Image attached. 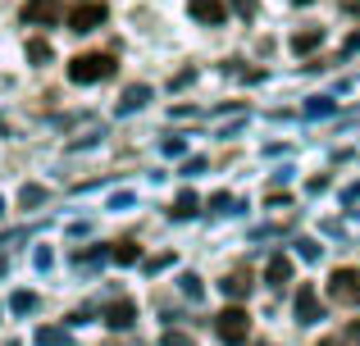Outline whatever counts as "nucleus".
<instances>
[{"label":"nucleus","mask_w":360,"mask_h":346,"mask_svg":"<svg viewBox=\"0 0 360 346\" xmlns=\"http://www.w3.org/2000/svg\"><path fill=\"white\" fill-rule=\"evenodd\" d=\"M115 55L105 51H91V55H78V60H69V82H78V87H91V82H105L115 78Z\"/></svg>","instance_id":"1"},{"label":"nucleus","mask_w":360,"mask_h":346,"mask_svg":"<svg viewBox=\"0 0 360 346\" xmlns=\"http://www.w3.org/2000/svg\"><path fill=\"white\" fill-rule=\"evenodd\" d=\"M214 333H219L224 346H246V338H251V319H246L242 305H229V310L214 314Z\"/></svg>","instance_id":"2"},{"label":"nucleus","mask_w":360,"mask_h":346,"mask_svg":"<svg viewBox=\"0 0 360 346\" xmlns=\"http://www.w3.org/2000/svg\"><path fill=\"white\" fill-rule=\"evenodd\" d=\"M105 18H110V5H105V0H82V5L69 9V32H96Z\"/></svg>","instance_id":"3"},{"label":"nucleus","mask_w":360,"mask_h":346,"mask_svg":"<svg viewBox=\"0 0 360 346\" xmlns=\"http://www.w3.org/2000/svg\"><path fill=\"white\" fill-rule=\"evenodd\" d=\"M328 296L338 305H360V269H333L328 274Z\"/></svg>","instance_id":"4"},{"label":"nucleus","mask_w":360,"mask_h":346,"mask_svg":"<svg viewBox=\"0 0 360 346\" xmlns=\"http://www.w3.org/2000/svg\"><path fill=\"white\" fill-rule=\"evenodd\" d=\"M292 310H297V324H301V328H310V324L324 319V310H319V292H315L310 283L297 287V301H292Z\"/></svg>","instance_id":"5"},{"label":"nucleus","mask_w":360,"mask_h":346,"mask_svg":"<svg viewBox=\"0 0 360 346\" xmlns=\"http://www.w3.org/2000/svg\"><path fill=\"white\" fill-rule=\"evenodd\" d=\"M60 18H64L60 0H27L23 5V23H32V27H51V23H60Z\"/></svg>","instance_id":"6"},{"label":"nucleus","mask_w":360,"mask_h":346,"mask_svg":"<svg viewBox=\"0 0 360 346\" xmlns=\"http://www.w3.org/2000/svg\"><path fill=\"white\" fill-rule=\"evenodd\" d=\"M187 14L205 27H219L224 18H229V5H224V0H187Z\"/></svg>","instance_id":"7"},{"label":"nucleus","mask_w":360,"mask_h":346,"mask_svg":"<svg viewBox=\"0 0 360 346\" xmlns=\"http://www.w3.org/2000/svg\"><path fill=\"white\" fill-rule=\"evenodd\" d=\"M251 287H255L251 269H233V274H229V278L219 283V292L229 296V301H246V296H251Z\"/></svg>","instance_id":"8"},{"label":"nucleus","mask_w":360,"mask_h":346,"mask_svg":"<svg viewBox=\"0 0 360 346\" xmlns=\"http://www.w3.org/2000/svg\"><path fill=\"white\" fill-rule=\"evenodd\" d=\"M264 283H269L274 292H283V287L292 283V260L283 255V251H278V255H269V265H264Z\"/></svg>","instance_id":"9"},{"label":"nucleus","mask_w":360,"mask_h":346,"mask_svg":"<svg viewBox=\"0 0 360 346\" xmlns=\"http://www.w3.org/2000/svg\"><path fill=\"white\" fill-rule=\"evenodd\" d=\"M132 319H137V305L123 296V301H115V305H105V324L110 328H132Z\"/></svg>","instance_id":"10"},{"label":"nucleus","mask_w":360,"mask_h":346,"mask_svg":"<svg viewBox=\"0 0 360 346\" xmlns=\"http://www.w3.org/2000/svg\"><path fill=\"white\" fill-rule=\"evenodd\" d=\"M146 100H150V87H141V82H137V87H128L119 96V114H132V109H141Z\"/></svg>","instance_id":"11"},{"label":"nucleus","mask_w":360,"mask_h":346,"mask_svg":"<svg viewBox=\"0 0 360 346\" xmlns=\"http://www.w3.org/2000/svg\"><path fill=\"white\" fill-rule=\"evenodd\" d=\"M319 41H324V27H306V32L292 36V51H297V55H310Z\"/></svg>","instance_id":"12"},{"label":"nucleus","mask_w":360,"mask_h":346,"mask_svg":"<svg viewBox=\"0 0 360 346\" xmlns=\"http://www.w3.org/2000/svg\"><path fill=\"white\" fill-rule=\"evenodd\" d=\"M110 260L128 269V265H137V260H141V246H137V241H115V251H110Z\"/></svg>","instance_id":"13"},{"label":"nucleus","mask_w":360,"mask_h":346,"mask_svg":"<svg viewBox=\"0 0 360 346\" xmlns=\"http://www.w3.org/2000/svg\"><path fill=\"white\" fill-rule=\"evenodd\" d=\"M196 210H201V201H196V192H183V196H178L174 205H169V214H174V219H192Z\"/></svg>","instance_id":"14"},{"label":"nucleus","mask_w":360,"mask_h":346,"mask_svg":"<svg viewBox=\"0 0 360 346\" xmlns=\"http://www.w3.org/2000/svg\"><path fill=\"white\" fill-rule=\"evenodd\" d=\"M333 109H338L333 96H310V100H306V114H310V119H328Z\"/></svg>","instance_id":"15"},{"label":"nucleus","mask_w":360,"mask_h":346,"mask_svg":"<svg viewBox=\"0 0 360 346\" xmlns=\"http://www.w3.org/2000/svg\"><path fill=\"white\" fill-rule=\"evenodd\" d=\"M37 346H69V328H37Z\"/></svg>","instance_id":"16"},{"label":"nucleus","mask_w":360,"mask_h":346,"mask_svg":"<svg viewBox=\"0 0 360 346\" xmlns=\"http://www.w3.org/2000/svg\"><path fill=\"white\" fill-rule=\"evenodd\" d=\"M178 287H183L187 301H201V296H205V287H201V278H196V274H183V278H178Z\"/></svg>","instance_id":"17"},{"label":"nucleus","mask_w":360,"mask_h":346,"mask_svg":"<svg viewBox=\"0 0 360 346\" xmlns=\"http://www.w3.org/2000/svg\"><path fill=\"white\" fill-rule=\"evenodd\" d=\"M46 201V187H37V182H27L23 192H18V205H23V210H32V205H41Z\"/></svg>","instance_id":"18"},{"label":"nucleus","mask_w":360,"mask_h":346,"mask_svg":"<svg viewBox=\"0 0 360 346\" xmlns=\"http://www.w3.org/2000/svg\"><path fill=\"white\" fill-rule=\"evenodd\" d=\"M9 310H14V314H32L37 310V296L32 292H14V296H9Z\"/></svg>","instance_id":"19"},{"label":"nucleus","mask_w":360,"mask_h":346,"mask_svg":"<svg viewBox=\"0 0 360 346\" xmlns=\"http://www.w3.org/2000/svg\"><path fill=\"white\" fill-rule=\"evenodd\" d=\"M27 60H32V64H46V60H51V41L32 36V41H27Z\"/></svg>","instance_id":"20"},{"label":"nucleus","mask_w":360,"mask_h":346,"mask_svg":"<svg viewBox=\"0 0 360 346\" xmlns=\"http://www.w3.org/2000/svg\"><path fill=\"white\" fill-rule=\"evenodd\" d=\"M73 260H78V265H101V260H110V251L105 246H91V251H78Z\"/></svg>","instance_id":"21"},{"label":"nucleus","mask_w":360,"mask_h":346,"mask_svg":"<svg viewBox=\"0 0 360 346\" xmlns=\"http://www.w3.org/2000/svg\"><path fill=\"white\" fill-rule=\"evenodd\" d=\"M319 251H324V246H319V241H310V237L297 241V255H301V260H319Z\"/></svg>","instance_id":"22"},{"label":"nucleus","mask_w":360,"mask_h":346,"mask_svg":"<svg viewBox=\"0 0 360 346\" xmlns=\"http://www.w3.org/2000/svg\"><path fill=\"white\" fill-rule=\"evenodd\" d=\"M338 338H342L347 346H360V319H352V324H347L342 333H338Z\"/></svg>","instance_id":"23"},{"label":"nucleus","mask_w":360,"mask_h":346,"mask_svg":"<svg viewBox=\"0 0 360 346\" xmlns=\"http://www.w3.org/2000/svg\"><path fill=\"white\" fill-rule=\"evenodd\" d=\"M233 9H238L242 18H255V9H260V0H229Z\"/></svg>","instance_id":"24"},{"label":"nucleus","mask_w":360,"mask_h":346,"mask_svg":"<svg viewBox=\"0 0 360 346\" xmlns=\"http://www.w3.org/2000/svg\"><path fill=\"white\" fill-rule=\"evenodd\" d=\"M229 205H233V196H229V192L210 196V210H214V214H229Z\"/></svg>","instance_id":"25"},{"label":"nucleus","mask_w":360,"mask_h":346,"mask_svg":"<svg viewBox=\"0 0 360 346\" xmlns=\"http://www.w3.org/2000/svg\"><path fill=\"white\" fill-rule=\"evenodd\" d=\"M183 151H187V142H183L178 133H174V137H165V155H183Z\"/></svg>","instance_id":"26"},{"label":"nucleus","mask_w":360,"mask_h":346,"mask_svg":"<svg viewBox=\"0 0 360 346\" xmlns=\"http://www.w3.org/2000/svg\"><path fill=\"white\" fill-rule=\"evenodd\" d=\"M201 169H205V160H201V155H192V160L183 164V178H196V173H201Z\"/></svg>","instance_id":"27"},{"label":"nucleus","mask_w":360,"mask_h":346,"mask_svg":"<svg viewBox=\"0 0 360 346\" xmlns=\"http://www.w3.org/2000/svg\"><path fill=\"white\" fill-rule=\"evenodd\" d=\"M169 265H174V255H155V260H146L150 274H160V269H169Z\"/></svg>","instance_id":"28"},{"label":"nucleus","mask_w":360,"mask_h":346,"mask_svg":"<svg viewBox=\"0 0 360 346\" xmlns=\"http://www.w3.org/2000/svg\"><path fill=\"white\" fill-rule=\"evenodd\" d=\"M165 346H192V338H183V333L169 328V333H165Z\"/></svg>","instance_id":"29"},{"label":"nucleus","mask_w":360,"mask_h":346,"mask_svg":"<svg viewBox=\"0 0 360 346\" xmlns=\"http://www.w3.org/2000/svg\"><path fill=\"white\" fill-rule=\"evenodd\" d=\"M128 205H132V192H119L115 201H110V210H128Z\"/></svg>","instance_id":"30"},{"label":"nucleus","mask_w":360,"mask_h":346,"mask_svg":"<svg viewBox=\"0 0 360 346\" xmlns=\"http://www.w3.org/2000/svg\"><path fill=\"white\" fill-rule=\"evenodd\" d=\"M310 192H315V196H319V192H328V173H319V178H310Z\"/></svg>","instance_id":"31"},{"label":"nucleus","mask_w":360,"mask_h":346,"mask_svg":"<svg viewBox=\"0 0 360 346\" xmlns=\"http://www.w3.org/2000/svg\"><path fill=\"white\" fill-rule=\"evenodd\" d=\"M32 260H37V269H51V260H55V255H51V251H46V246H41V251H37Z\"/></svg>","instance_id":"32"},{"label":"nucleus","mask_w":360,"mask_h":346,"mask_svg":"<svg viewBox=\"0 0 360 346\" xmlns=\"http://www.w3.org/2000/svg\"><path fill=\"white\" fill-rule=\"evenodd\" d=\"M360 51V32H352V36H347V46H342V55H356Z\"/></svg>","instance_id":"33"},{"label":"nucleus","mask_w":360,"mask_h":346,"mask_svg":"<svg viewBox=\"0 0 360 346\" xmlns=\"http://www.w3.org/2000/svg\"><path fill=\"white\" fill-rule=\"evenodd\" d=\"M360 201V182L356 187H347V192H342V205H356Z\"/></svg>","instance_id":"34"},{"label":"nucleus","mask_w":360,"mask_h":346,"mask_svg":"<svg viewBox=\"0 0 360 346\" xmlns=\"http://www.w3.org/2000/svg\"><path fill=\"white\" fill-rule=\"evenodd\" d=\"M319 346H347V342H342V338H324Z\"/></svg>","instance_id":"35"},{"label":"nucleus","mask_w":360,"mask_h":346,"mask_svg":"<svg viewBox=\"0 0 360 346\" xmlns=\"http://www.w3.org/2000/svg\"><path fill=\"white\" fill-rule=\"evenodd\" d=\"M0 214H5V201H0Z\"/></svg>","instance_id":"36"}]
</instances>
